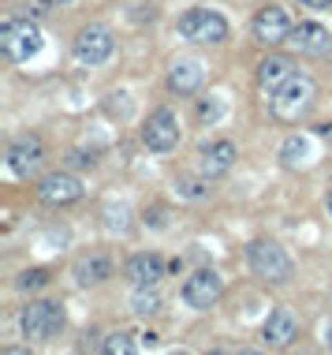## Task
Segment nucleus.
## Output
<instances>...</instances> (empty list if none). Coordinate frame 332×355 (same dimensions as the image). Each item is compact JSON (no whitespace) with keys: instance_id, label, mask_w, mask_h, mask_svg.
Instances as JSON below:
<instances>
[{"instance_id":"1","label":"nucleus","mask_w":332,"mask_h":355,"mask_svg":"<svg viewBox=\"0 0 332 355\" xmlns=\"http://www.w3.org/2000/svg\"><path fill=\"white\" fill-rule=\"evenodd\" d=\"M313 97H318V83H313L310 75H302V71H291V75L273 90V113L280 116V120H299V116L310 113Z\"/></svg>"},{"instance_id":"2","label":"nucleus","mask_w":332,"mask_h":355,"mask_svg":"<svg viewBox=\"0 0 332 355\" xmlns=\"http://www.w3.org/2000/svg\"><path fill=\"white\" fill-rule=\"evenodd\" d=\"M19 329L26 340H52L64 329V307L52 303V299H30V303L19 311Z\"/></svg>"},{"instance_id":"3","label":"nucleus","mask_w":332,"mask_h":355,"mask_svg":"<svg viewBox=\"0 0 332 355\" xmlns=\"http://www.w3.org/2000/svg\"><path fill=\"white\" fill-rule=\"evenodd\" d=\"M246 258H251V269L262 280H269V285H284V280H291V273H295L291 254L273 240H254L251 251H246Z\"/></svg>"},{"instance_id":"4","label":"nucleus","mask_w":332,"mask_h":355,"mask_svg":"<svg viewBox=\"0 0 332 355\" xmlns=\"http://www.w3.org/2000/svg\"><path fill=\"white\" fill-rule=\"evenodd\" d=\"M176 30H179V38H187L195 45H220L228 38V19L220 12H209V8H191V12L179 15Z\"/></svg>"},{"instance_id":"5","label":"nucleus","mask_w":332,"mask_h":355,"mask_svg":"<svg viewBox=\"0 0 332 355\" xmlns=\"http://www.w3.org/2000/svg\"><path fill=\"white\" fill-rule=\"evenodd\" d=\"M0 45H4L8 60L26 64L30 57H38L45 41H41V30L30 19H8L4 30H0Z\"/></svg>"},{"instance_id":"6","label":"nucleus","mask_w":332,"mask_h":355,"mask_svg":"<svg viewBox=\"0 0 332 355\" xmlns=\"http://www.w3.org/2000/svg\"><path fill=\"white\" fill-rule=\"evenodd\" d=\"M142 146L153 153H172L179 146V116L172 108H157L142 127Z\"/></svg>"},{"instance_id":"7","label":"nucleus","mask_w":332,"mask_h":355,"mask_svg":"<svg viewBox=\"0 0 332 355\" xmlns=\"http://www.w3.org/2000/svg\"><path fill=\"white\" fill-rule=\"evenodd\" d=\"M113 52H116V38H113L108 26L90 23V26H82V30H79V38H75V60L79 64L97 68V64H105Z\"/></svg>"},{"instance_id":"8","label":"nucleus","mask_w":332,"mask_h":355,"mask_svg":"<svg viewBox=\"0 0 332 355\" xmlns=\"http://www.w3.org/2000/svg\"><path fill=\"white\" fill-rule=\"evenodd\" d=\"M224 292V280H220L217 269H198L183 280V303L195 307V311H209V307Z\"/></svg>"},{"instance_id":"9","label":"nucleus","mask_w":332,"mask_h":355,"mask_svg":"<svg viewBox=\"0 0 332 355\" xmlns=\"http://www.w3.org/2000/svg\"><path fill=\"white\" fill-rule=\"evenodd\" d=\"M291 26L295 23H291L288 8L269 4V8H262V12L254 15V38L262 45H280V41L291 38Z\"/></svg>"},{"instance_id":"10","label":"nucleus","mask_w":332,"mask_h":355,"mask_svg":"<svg viewBox=\"0 0 332 355\" xmlns=\"http://www.w3.org/2000/svg\"><path fill=\"white\" fill-rule=\"evenodd\" d=\"M41 161H45V142L38 135H19V139L8 146V169L23 180L34 176V172L41 169Z\"/></svg>"},{"instance_id":"11","label":"nucleus","mask_w":332,"mask_h":355,"mask_svg":"<svg viewBox=\"0 0 332 355\" xmlns=\"http://www.w3.org/2000/svg\"><path fill=\"white\" fill-rule=\"evenodd\" d=\"M38 198L45 206H71L82 198V180L75 172H49L38 184Z\"/></svg>"},{"instance_id":"12","label":"nucleus","mask_w":332,"mask_h":355,"mask_svg":"<svg viewBox=\"0 0 332 355\" xmlns=\"http://www.w3.org/2000/svg\"><path fill=\"white\" fill-rule=\"evenodd\" d=\"M295 336H299V318H295L291 307L269 311V318H265V325H262V340L269 344V348H288Z\"/></svg>"},{"instance_id":"13","label":"nucleus","mask_w":332,"mask_h":355,"mask_svg":"<svg viewBox=\"0 0 332 355\" xmlns=\"http://www.w3.org/2000/svg\"><path fill=\"white\" fill-rule=\"evenodd\" d=\"M235 157H239V153H235V142H228V139L209 142V146L198 150V176H206V180L224 176V172L235 165Z\"/></svg>"},{"instance_id":"14","label":"nucleus","mask_w":332,"mask_h":355,"mask_svg":"<svg viewBox=\"0 0 332 355\" xmlns=\"http://www.w3.org/2000/svg\"><path fill=\"white\" fill-rule=\"evenodd\" d=\"M288 41H291L295 52H306V57H321V52L332 49V34H329V26H321V23L291 26V38Z\"/></svg>"},{"instance_id":"15","label":"nucleus","mask_w":332,"mask_h":355,"mask_svg":"<svg viewBox=\"0 0 332 355\" xmlns=\"http://www.w3.org/2000/svg\"><path fill=\"white\" fill-rule=\"evenodd\" d=\"M202 79H206V68H202L198 57H179V60H172V68H168V86H172V94H198V90H202Z\"/></svg>"},{"instance_id":"16","label":"nucleus","mask_w":332,"mask_h":355,"mask_svg":"<svg viewBox=\"0 0 332 355\" xmlns=\"http://www.w3.org/2000/svg\"><path fill=\"white\" fill-rule=\"evenodd\" d=\"M124 273H127V280H131L135 288H153V285H161V277H164V258L153 254V251L135 254Z\"/></svg>"},{"instance_id":"17","label":"nucleus","mask_w":332,"mask_h":355,"mask_svg":"<svg viewBox=\"0 0 332 355\" xmlns=\"http://www.w3.org/2000/svg\"><path fill=\"white\" fill-rule=\"evenodd\" d=\"M71 277H75L79 288H90V285H101V280L113 277V258H108L105 251H94V254H82L75 262V269H71Z\"/></svg>"},{"instance_id":"18","label":"nucleus","mask_w":332,"mask_h":355,"mask_svg":"<svg viewBox=\"0 0 332 355\" xmlns=\"http://www.w3.org/2000/svg\"><path fill=\"white\" fill-rule=\"evenodd\" d=\"M313 139L310 135H288V139H284V146H280V165L284 169H310L313 165Z\"/></svg>"},{"instance_id":"19","label":"nucleus","mask_w":332,"mask_h":355,"mask_svg":"<svg viewBox=\"0 0 332 355\" xmlns=\"http://www.w3.org/2000/svg\"><path fill=\"white\" fill-rule=\"evenodd\" d=\"M288 75H291V64L284 57H265L262 64H257V86L262 90H276Z\"/></svg>"},{"instance_id":"20","label":"nucleus","mask_w":332,"mask_h":355,"mask_svg":"<svg viewBox=\"0 0 332 355\" xmlns=\"http://www.w3.org/2000/svg\"><path fill=\"white\" fill-rule=\"evenodd\" d=\"M131 311H135V314H153V311H161V292H157V285H153V288H135Z\"/></svg>"},{"instance_id":"21","label":"nucleus","mask_w":332,"mask_h":355,"mask_svg":"<svg viewBox=\"0 0 332 355\" xmlns=\"http://www.w3.org/2000/svg\"><path fill=\"white\" fill-rule=\"evenodd\" d=\"M176 195L179 198H187V202H198V198H206L209 195V187H206V176L202 180H176Z\"/></svg>"},{"instance_id":"22","label":"nucleus","mask_w":332,"mask_h":355,"mask_svg":"<svg viewBox=\"0 0 332 355\" xmlns=\"http://www.w3.org/2000/svg\"><path fill=\"white\" fill-rule=\"evenodd\" d=\"M45 285H49V273H45V269H23L19 280H15L19 292H41Z\"/></svg>"},{"instance_id":"23","label":"nucleus","mask_w":332,"mask_h":355,"mask_svg":"<svg viewBox=\"0 0 332 355\" xmlns=\"http://www.w3.org/2000/svg\"><path fill=\"white\" fill-rule=\"evenodd\" d=\"M101 348H105L108 355H127V352H135V340H131V333H113Z\"/></svg>"},{"instance_id":"24","label":"nucleus","mask_w":332,"mask_h":355,"mask_svg":"<svg viewBox=\"0 0 332 355\" xmlns=\"http://www.w3.org/2000/svg\"><path fill=\"white\" fill-rule=\"evenodd\" d=\"M105 224H108V229H113V232H124L127 229V206L124 202H108L105 206Z\"/></svg>"},{"instance_id":"25","label":"nucleus","mask_w":332,"mask_h":355,"mask_svg":"<svg viewBox=\"0 0 332 355\" xmlns=\"http://www.w3.org/2000/svg\"><path fill=\"white\" fill-rule=\"evenodd\" d=\"M198 116H202L206 124H217L220 116H224V105H220V97H206V102L198 105Z\"/></svg>"},{"instance_id":"26","label":"nucleus","mask_w":332,"mask_h":355,"mask_svg":"<svg viewBox=\"0 0 332 355\" xmlns=\"http://www.w3.org/2000/svg\"><path fill=\"white\" fill-rule=\"evenodd\" d=\"M150 224H153V229H164V224H168V221H164V209L161 206L146 209V229H150Z\"/></svg>"},{"instance_id":"27","label":"nucleus","mask_w":332,"mask_h":355,"mask_svg":"<svg viewBox=\"0 0 332 355\" xmlns=\"http://www.w3.org/2000/svg\"><path fill=\"white\" fill-rule=\"evenodd\" d=\"M71 165H79V169H86V165H94V153H71Z\"/></svg>"},{"instance_id":"28","label":"nucleus","mask_w":332,"mask_h":355,"mask_svg":"<svg viewBox=\"0 0 332 355\" xmlns=\"http://www.w3.org/2000/svg\"><path fill=\"white\" fill-rule=\"evenodd\" d=\"M306 8H313V12H325V8H332V0H302Z\"/></svg>"},{"instance_id":"29","label":"nucleus","mask_w":332,"mask_h":355,"mask_svg":"<svg viewBox=\"0 0 332 355\" xmlns=\"http://www.w3.org/2000/svg\"><path fill=\"white\" fill-rule=\"evenodd\" d=\"M38 4H41V8H71L75 0H38Z\"/></svg>"},{"instance_id":"30","label":"nucleus","mask_w":332,"mask_h":355,"mask_svg":"<svg viewBox=\"0 0 332 355\" xmlns=\"http://www.w3.org/2000/svg\"><path fill=\"white\" fill-rule=\"evenodd\" d=\"M325 344L332 348V325H325Z\"/></svg>"},{"instance_id":"31","label":"nucleus","mask_w":332,"mask_h":355,"mask_svg":"<svg viewBox=\"0 0 332 355\" xmlns=\"http://www.w3.org/2000/svg\"><path fill=\"white\" fill-rule=\"evenodd\" d=\"M329 217H332V191H329Z\"/></svg>"}]
</instances>
